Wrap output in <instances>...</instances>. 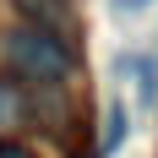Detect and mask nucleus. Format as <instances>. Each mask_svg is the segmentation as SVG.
Listing matches in <instances>:
<instances>
[{
  "mask_svg": "<svg viewBox=\"0 0 158 158\" xmlns=\"http://www.w3.org/2000/svg\"><path fill=\"white\" fill-rule=\"evenodd\" d=\"M114 11H147V0H114Z\"/></svg>",
  "mask_w": 158,
  "mask_h": 158,
  "instance_id": "6",
  "label": "nucleus"
},
{
  "mask_svg": "<svg viewBox=\"0 0 158 158\" xmlns=\"http://www.w3.org/2000/svg\"><path fill=\"white\" fill-rule=\"evenodd\" d=\"M120 136H126V109L114 104V109H109V131H104V147H98V153H114V147H120Z\"/></svg>",
  "mask_w": 158,
  "mask_h": 158,
  "instance_id": "4",
  "label": "nucleus"
},
{
  "mask_svg": "<svg viewBox=\"0 0 158 158\" xmlns=\"http://www.w3.org/2000/svg\"><path fill=\"white\" fill-rule=\"evenodd\" d=\"M16 11L27 16V27L55 33V38H65V27H71V6L65 0H16Z\"/></svg>",
  "mask_w": 158,
  "mask_h": 158,
  "instance_id": "2",
  "label": "nucleus"
},
{
  "mask_svg": "<svg viewBox=\"0 0 158 158\" xmlns=\"http://www.w3.org/2000/svg\"><path fill=\"white\" fill-rule=\"evenodd\" d=\"M16 120H22V98L11 82H0V126H16Z\"/></svg>",
  "mask_w": 158,
  "mask_h": 158,
  "instance_id": "3",
  "label": "nucleus"
},
{
  "mask_svg": "<svg viewBox=\"0 0 158 158\" xmlns=\"http://www.w3.org/2000/svg\"><path fill=\"white\" fill-rule=\"evenodd\" d=\"M6 60L33 87H60L71 77V49H65V38L38 33V27H11L6 33Z\"/></svg>",
  "mask_w": 158,
  "mask_h": 158,
  "instance_id": "1",
  "label": "nucleus"
},
{
  "mask_svg": "<svg viewBox=\"0 0 158 158\" xmlns=\"http://www.w3.org/2000/svg\"><path fill=\"white\" fill-rule=\"evenodd\" d=\"M0 158H33L27 147H16V142H0Z\"/></svg>",
  "mask_w": 158,
  "mask_h": 158,
  "instance_id": "5",
  "label": "nucleus"
}]
</instances>
